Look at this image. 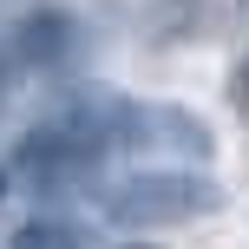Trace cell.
Returning a JSON list of instances; mask_svg holds the SVG:
<instances>
[{"label": "cell", "mask_w": 249, "mask_h": 249, "mask_svg": "<svg viewBox=\"0 0 249 249\" xmlns=\"http://www.w3.org/2000/svg\"><path fill=\"white\" fill-rule=\"evenodd\" d=\"M223 203V184L203 171H138L105 197L112 223L124 230H164V223H190V216H210Z\"/></svg>", "instance_id": "cell-1"}, {"label": "cell", "mask_w": 249, "mask_h": 249, "mask_svg": "<svg viewBox=\"0 0 249 249\" xmlns=\"http://www.w3.org/2000/svg\"><path fill=\"white\" fill-rule=\"evenodd\" d=\"M66 39H72V20H66V13H33V20L20 26V53L26 59H59Z\"/></svg>", "instance_id": "cell-2"}, {"label": "cell", "mask_w": 249, "mask_h": 249, "mask_svg": "<svg viewBox=\"0 0 249 249\" xmlns=\"http://www.w3.org/2000/svg\"><path fill=\"white\" fill-rule=\"evenodd\" d=\"M13 249H79V243H72L66 223H46V216H39V223H20V230H13Z\"/></svg>", "instance_id": "cell-3"}]
</instances>
